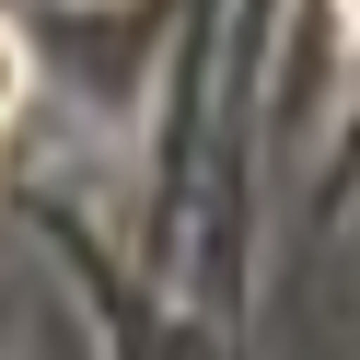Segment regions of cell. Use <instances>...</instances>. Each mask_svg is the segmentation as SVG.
Segmentation results:
<instances>
[{
	"label": "cell",
	"mask_w": 360,
	"mask_h": 360,
	"mask_svg": "<svg viewBox=\"0 0 360 360\" xmlns=\"http://www.w3.org/2000/svg\"><path fill=\"white\" fill-rule=\"evenodd\" d=\"M12 105H24V47L0 35V117H12Z\"/></svg>",
	"instance_id": "cell-1"
}]
</instances>
